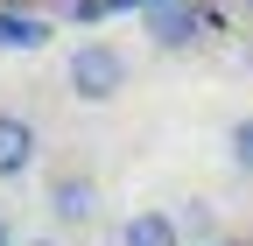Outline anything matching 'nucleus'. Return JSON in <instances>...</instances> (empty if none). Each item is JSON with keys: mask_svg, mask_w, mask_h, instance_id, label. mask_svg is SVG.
I'll return each mask as SVG.
<instances>
[{"mask_svg": "<svg viewBox=\"0 0 253 246\" xmlns=\"http://www.w3.org/2000/svg\"><path fill=\"white\" fill-rule=\"evenodd\" d=\"M0 7H21V0H0Z\"/></svg>", "mask_w": 253, "mask_h": 246, "instance_id": "9b49d317", "label": "nucleus"}, {"mask_svg": "<svg viewBox=\"0 0 253 246\" xmlns=\"http://www.w3.org/2000/svg\"><path fill=\"white\" fill-rule=\"evenodd\" d=\"M0 246H14V225H7V218H0Z\"/></svg>", "mask_w": 253, "mask_h": 246, "instance_id": "9d476101", "label": "nucleus"}, {"mask_svg": "<svg viewBox=\"0 0 253 246\" xmlns=\"http://www.w3.org/2000/svg\"><path fill=\"white\" fill-rule=\"evenodd\" d=\"M63 14H71V21H106L113 0H63Z\"/></svg>", "mask_w": 253, "mask_h": 246, "instance_id": "6e6552de", "label": "nucleus"}, {"mask_svg": "<svg viewBox=\"0 0 253 246\" xmlns=\"http://www.w3.org/2000/svg\"><path fill=\"white\" fill-rule=\"evenodd\" d=\"M49 218L56 225H91V218H99V183L78 176V169L49 176Z\"/></svg>", "mask_w": 253, "mask_h": 246, "instance_id": "f03ea898", "label": "nucleus"}, {"mask_svg": "<svg viewBox=\"0 0 253 246\" xmlns=\"http://www.w3.org/2000/svg\"><path fill=\"white\" fill-rule=\"evenodd\" d=\"M148 7H162V0H113V14H148Z\"/></svg>", "mask_w": 253, "mask_h": 246, "instance_id": "1a4fd4ad", "label": "nucleus"}, {"mask_svg": "<svg viewBox=\"0 0 253 246\" xmlns=\"http://www.w3.org/2000/svg\"><path fill=\"white\" fill-rule=\"evenodd\" d=\"M36 155H42V141H36V127H28L21 113H0V183H14V176H28V169H36Z\"/></svg>", "mask_w": 253, "mask_h": 246, "instance_id": "7ed1b4c3", "label": "nucleus"}, {"mask_svg": "<svg viewBox=\"0 0 253 246\" xmlns=\"http://www.w3.org/2000/svg\"><path fill=\"white\" fill-rule=\"evenodd\" d=\"M63 84H71L84 106L120 99V91H126V49L120 42H78L71 64H63Z\"/></svg>", "mask_w": 253, "mask_h": 246, "instance_id": "f257e3e1", "label": "nucleus"}, {"mask_svg": "<svg viewBox=\"0 0 253 246\" xmlns=\"http://www.w3.org/2000/svg\"><path fill=\"white\" fill-rule=\"evenodd\" d=\"M225 155H232V169H239V176H253V120H239V127L225 134Z\"/></svg>", "mask_w": 253, "mask_h": 246, "instance_id": "0eeeda50", "label": "nucleus"}, {"mask_svg": "<svg viewBox=\"0 0 253 246\" xmlns=\"http://www.w3.org/2000/svg\"><path fill=\"white\" fill-rule=\"evenodd\" d=\"M42 42H49V21H42V14L0 7V49H42Z\"/></svg>", "mask_w": 253, "mask_h": 246, "instance_id": "423d86ee", "label": "nucleus"}, {"mask_svg": "<svg viewBox=\"0 0 253 246\" xmlns=\"http://www.w3.org/2000/svg\"><path fill=\"white\" fill-rule=\"evenodd\" d=\"M120 246H183V225L169 211H134V218L120 225Z\"/></svg>", "mask_w": 253, "mask_h": 246, "instance_id": "39448f33", "label": "nucleus"}, {"mask_svg": "<svg viewBox=\"0 0 253 246\" xmlns=\"http://www.w3.org/2000/svg\"><path fill=\"white\" fill-rule=\"evenodd\" d=\"M197 21H204V14L190 7V0H162V7H148V14H141V28H148V42H155V49H183L190 36H197Z\"/></svg>", "mask_w": 253, "mask_h": 246, "instance_id": "20e7f679", "label": "nucleus"}]
</instances>
